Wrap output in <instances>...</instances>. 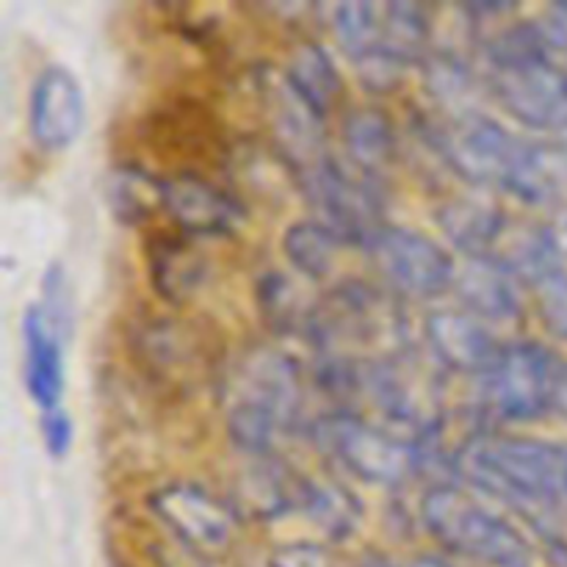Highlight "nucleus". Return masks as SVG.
Returning a JSON list of instances; mask_svg holds the SVG:
<instances>
[{"label":"nucleus","instance_id":"obj_10","mask_svg":"<svg viewBox=\"0 0 567 567\" xmlns=\"http://www.w3.org/2000/svg\"><path fill=\"white\" fill-rule=\"evenodd\" d=\"M365 252L382 282L399 297L435 299L454 288L457 266L449 249L413 227L385 225Z\"/></svg>","mask_w":567,"mask_h":567},{"label":"nucleus","instance_id":"obj_9","mask_svg":"<svg viewBox=\"0 0 567 567\" xmlns=\"http://www.w3.org/2000/svg\"><path fill=\"white\" fill-rule=\"evenodd\" d=\"M437 147L443 161L471 186L507 192L518 172L526 136L513 133L496 116L471 111V114L452 116L441 127Z\"/></svg>","mask_w":567,"mask_h":567},{"label":"nucleus","instance_id":"obj_3","mask_svg":"<svg viewBox=\"0 0 567 567\" xmlns=\"http://www.w3.org/2000/svg\"><path fill=\"white\" fill-rule=\"evenodd\" d=\"M421 520L446 551L485 567H535V548L518 526L454 485L421 498Z\"/></svg>","mask_w":567,"mask_h":567},{"label":"nucleus","instance_id":"obj_7","mask_svg":"<svg viewBox=\"0 0 567 567\" xmlns=\"http://www.w3.org/2000/svg\"><path fill=\"white\" fill-rule=\"evenodd\" d=\"M485 83L504 111L567 150V64L554 53L485 66Z\"/></svg>","mask_w":567,"mask_h":567},{"label":"nucleus","instance_id":"obj_36","mask_svg":"<svg viewBox=\"0 0 567 567\" xmlns=\"http://www.w3.org/2000/svg\"><path fill=\"white\" fill-rule=\"evenodd\" d=\"M565 496H567V471H565Z\"/></svg>","mask_w":567,"mask_h":567},{"label":"nucleus","instance_id":"obj_12","mask_svg":"<svg viewBox=\"0 0 567 567\" xmlns=\"http://www.w3.org/2000/svg\"><path fill=\"white\" fill-rule=\"evenodd\" d=\"M424 338L443 369L480 380L493 369L504 349L491 324L463 308L435 310L426 316Z\"/></svg>","mask_w":567,"mask_h":567},{"label":"nucleus","instance_id":"obj_14","mask_svg":"<svg viewBox=\"0 0 567 567\" xmlns=\"http://www.w3.org/2000/svg\"><path fill=\"white\" fill-rule=\"evenodd\" d=\"M161 208L192 236H225L241 221L236 199L192 172L161 181Z\"/></svg>","mask_w":567,"mask_h":567},{"label":"nucleus","instance_id":"obj_23","mask_svg":"<svg viewBox=\"0 0 567 567\" xmlns=\"http://www.w3.org/2000/svg\"><path fill=\"white\" fill-rule=\"evenodd\" d=\"M286 83L310 111L324 120L343 94L341 72L321 44H299L286 66Z\"/></svg>","mask_w":567,"mask_h":567},{"label":"nucleus","instance_id":"obj_8","mask_svg":"<svg viewBox=\"0 0 567 567\" xmlns=\"http://www.w3.org/2000/svg\"><path fill=\"white\" fill-rule=\"evenodd\" d=\"M297 183L313 205L316 219L330 227L343 244H358L365 249L371 238L385 227L380 186L352 169L347 161H338L327 153L319 164L299 172Z\"/></svg>","mask_w":567,"mask_h":567},{"label":"nucleus","instance_id":"obj_27","mask_svg":"<svg viewBox=\"0 0 567 567\" xmlns=\"http://www.w3.org/2000/svg\"><path fill=\"white\" fill-rule=\"evenodd\" d=\"M111 203L120 216L138 219L147 210L161 208V181H150V175H142L136 169L116 172Z\"/></svg>","mask_w":567,"mask_h":567},{"label":"nucleus","instance_id":"obj_25","mask_svg":"<svg viewBox=\"0 0 567 567\" xmlns=\"http://www.w3.org/2000/svg\"><path fill=\"white\" fill-rule=\"evenodd\" d=\"M424 81L426 92L437 100V105L452 111V116L471 114L474 109L476 89H480V78H476L474 66L463 59V55L443 50V53H430L424 61Z\"/></svg>","mask_w":567,"mask_h":567},{"label":"nucleus","instance_id":"obj_35","mask_svg":"<svg viewBox=\"0 0 567 567\" xmlns=\"http://www.w3.org/2000/svg\"><path fill=\"white\" fill-rule=\"evenodd\" d=\"M360 567H393V565H388L385 559H380V557H371V559H365Z\"/></svg>","mask_w":567,"mask_h":567},{"label":"nucleus","instance_id":"obj_29","mask_svg":"<svg viewBox=\"0 0 567 567\" xmlns=\"http://www.w3.org/2000/svg\"><path fill=\"white\" fill-rule=\"evenodd\" d=\"M269 567H338L332 554L316 543H288L271 554Z\"/></svg>","mask_w":567,"mask_h":567},{"label":"nucleus","instance_id":"obj_33","mask_svg":"<svg viewBox=\"0 0 567 567\" xmlns=\"http://www.w3.org/2000/svg\"><path fill=\"white\" fill-rule=\"evenodd\" d=\"M554 413L567 421V363L563 365V371H559L557 393H554Z\"/></svg>","mask_w":567,"mask_h":567},{"label":"nucleus","instance_id":"obj_21","mask_svg":"<svg viewBox=\"0 0 567 567\" xmlns=\"http://www.w3.org/2000/svg\"><path fill=\"white\" fill-rule=\"evenodd\" d=\"M341 142L347 164L371 181H380L396 155V131L380 109L349 111L341 125Z\"/></svg>","mask_w":567,"mask_h":567},{"label":"nucleus","instance_id":"obj_17","mask_svg":"<svg viewBox=\"0 0 567 567\" xmlns=\"http://www.w3.org/2000/svg\"><path fill=\"white\" fill-rule=\"evenodd\" d=\"M271 109V138H275L280 155H286L293 175L310 169L327 155L324 133H321V116L310 111L297 94L282 81L275 86L269 100Z\"/></svg>","mask_w":567,"mask_h":567},{"label":"nucleus","instance_id":"obj_28","mask_svg":"<svg viewBox=\"0 0 567 567\" xmlns=\"http://www.w3.org/2000/svg\"><path fill=\"white\" fill-rule=\"evenodd\" d=\"M532 302H535V313L543 330L567 343V271H557L537 288H532Z\"/></svg>","mask_w":567,"mask_h":567},{"label":"nucleus","instance_id":"obj_31","mask_svg":"<svg viewBox=\"0 0 567 567\" xmlns=\"http://www.w3.org/2000/svg\"><path fill=\"white\" fill-rule=\"evenodd\" d=\"M540 25L546 31L548 44L554 48V53L567 64V3L548 6L546 14L540 17Z\"/></svg>","mask_w":567,"mask_h":567},{"label":"nucleus","instance_id":"obj_30","mask_svg":"<svg viewBox=\"0 0 567 567\" xmlns=\"http://www.w3.org/2000/svg\"><path fill=\"white\" fill-rule=\"evenodd\" d=\"M39 430H42V441L44 449H48L53 457H64L72 446V419L64 408L48 410V413L39 415Z\"/></svg>","mask_w":567,"mask_h":567},{"label":"nucleus","instance_id":"obj_4","mask_svg":"<svg viewBox=\"0 0 567 567\" xmlns=\"http://www.w3.org/2000/svg\"><path fill=\"white\" fill-rule=\"evenodd\" d=\"M310 336L327 360L358 363L354 349H374V358L404 352V316L391 293L365 282H343L313 308Z\"/></svg>","mask_w":567,"mask_h":567},{"label":"nucleus","instance_id":"obj_2","mask_svg":"<svg viewBox=\"0 0 567 567\" xmlns=\"http://www.w3.org/2000/svg\"><path fill=\"white\" fill-rule=\"evenodd\" d=\"M305 382L297 360L271 349L247 354L233 374L227 432L249 457H271L282 432L302 413Z\"/></svg>","mask_w":567,"mask_h":567},{"label":"nucleus","instance_id":"obj_5","mask_svg":"<svg viewBox=\"0 0 567 567\" xmlns=\"http://www.w3.org/2000/svg\"><path fill=\"white\" fill-rule=\"evenodd\" d=\"M310 437L319 452L369 485L399 487L424 468V446L347 410L319 415Z\"/></svg>","mask_w":567,"mask_h":567},{"label":"nucleus","instance_id":"obj_11","mask_svg":"<svg viewBox=\"0 0 567 567\" xmlns=\"http://www.w3.org/2000/svg\"><path fill=\"white\" fill-rule=\"evenodd\" d=\"M150 509L194 554L210 557L227 551L236 535L233 509L205 487L186 485V482L158 487L150 496Z\"/></svg>","mask_w":567,"mask_h":567},{"label":"nucleus","instance_id":"obj_22","mask_svg":"<svg viewBox=\"0 0 567 567\" xmlns=\"http://www.w3.org/2000/svg\"><path fill=\"white\" fill-rule=\"evenodd\" d=\"M299 513L330 540H347L360 529L363 504L347 485L321 476H302Z\"/></svg>","mask_w":567,"mask_h":567},{"label":"nucleus","instance_id":"obj_13","mask_svg":"<svg viewBox=\"0 0 567 567\" xmlns=\"http://www.w3.org/2000/svg\"><path fill=\"white\" fill-rule=\"evenodd\" d=\"M31 136L44 150H64L81 136L86 100L78 78L66 66L50 64L37 75L28 103Z\"/></svg>","mask_w":567,"mask_h":567},{"label":"nucleus","instance_id":"obj_19","mask_svg":"<svg viewBox=\"0 0 567 567\" xmlns=\"http://www.w3.org/2000/svg\"><path fill=\"white\" fill-rule=\"evenodd\" d=\"M493 260H498L520 286L529 288H537L543 280L565 269L551 227L535 225V221H520V225L509 221L502 244L493 252Z\"/></svg>","mask_w":567,"mask_h":567},{"label":"nucleus","instance_id":"obj_26","mask_svg":"<svg viewBox=\"0 0 567 567\" xmlns=\"http://www.w3.org/2000/svg\"><path fill=\"white\" fill-rule=\"evenodd\" d=\"M341 247H347V244L319 219L297 221L282 236V252H286L288 264L310 280H321V277L330 275Z\"/></svg>","mask_w":567,"mask_h":567},{"label":"nucleus","instance_id":"obj_16","mask_svg":"<svg viewBox=\"0 0 567 567\" xmlns=\"http://www.w3.org/2000/svg\"><path fill=\"white\" fill-rule=\"evenodd\" d=\"M520 282L493 258H468L465 269L454 277L460 305L482 321H515L524 310Z\"/></svg>","mask_w":567,"mask_h":567},{"label":"nucleus","instance_id":"obj_24","mask_svg":"<svg viewBox=\"0 0 567 567\" xmlns=\"http://www.w3.org/2000/svg\"><path fill=\"white\" fill-rule=\"evenodd\" d=\"M299 491L302 476L266 457L264 465H255L238 482V507L255 518H277L299 507Z\"/></svg>","mask_w":567,"mask_h":567},{"label":"nucleus","instance_id":"obj_15","mask_svg":"<svg viewBox=\"0 0 567 567\" xmlns=\"http://www.w3.org/2000/svg\"><path fill=\"white\" fill-rule=\"evenodd\" d=\"M64 327L42 305H31L22 319V358L25 388L39 413L61 408L64 396Z\"/></svg>","mask_w":567,"mask_h":567},{"label":"nucleus","instance_id":"obj_34","mask_svg":"<svg viewBox=\"0 0 567 567\" xmlns=\"http://www.w3.org/2000/svg\"><path fill=\"white\" fill-rule=\"evenodd\" d=\"M402 567H454V565H449L446 559H441V557H415Z\"/></svg>","mask_w":567,"mask_h":567},{"label":"nucleus","instance_id":"obj_6","mask_svg":"<svg viewBox=\"0 0 567 567\" xmlns=\"http://www.w3.org/2000/svg\"><path fill=\"white\" fill-rule=\"evenodd\" d=\"M563 360L540 341L504 343L493 369L482 377V413L504 424H526L554 410Z\"/></svg>","mask_w":567,"mask_h":567},{"label":"nucleus","instance_id":"obj_32","mask_svg":"<svg viewBox=\"0 0 567 567\" xmlns=\"http://www.w3.org/2000/svg\"><path fill=\"white\" fill-rule=\"evenodd\" d=\"M548 227H551V236L554 241H557L559 255H563V260H567V203L559 205V208H554V216L551 221H548Z\"/></svg>","mask_w":567,"mask_h":567},{"label":"nucleus","instance_id":"obj_1","mask_svg":"<svg viewBox=\"0 0 567 567\" xmlns=\"http://www.w3.org/2000/svg\"><path fill=\"white\" fill-rule=\"evenodd\" d=\"M465 485L535 513H554L567 502V446L482 430L465 437L452 457Z\"/></svg>","mask_w":567,"mask_h":567},{"label":"nucleus","instance_id":"obj_18","mask_svg":"<svg viewBox=\"0 0 567 567\" xmlns=\"http://www.w3.org/2000/svg\"><path fill=\"white\" fill-rule=\"evenodd\" d=\"M437 225L443 236L468 258H493L509 219L493 199L454 197L437 210Z\"/></svg>","mask_w":567,"mask_h":567},{"label":"nucleus","instance_id":"obj_20","mask_svg":"<svg viewBox=\"0 0 567 567\" xmlns=\"http://www.w3.org/2000/svg\"><path fill=\"white\" fill-rule=\"evenodd\" d=\"M507 194L537 208H546V205L559 208L567 203V150L563 144L551 138H526L518 172Z\"/></svg>","mask_w":567,"mask_h":567}]
</instances>
